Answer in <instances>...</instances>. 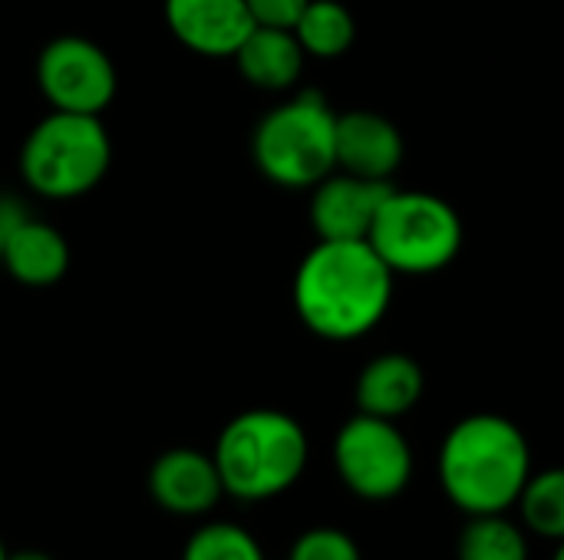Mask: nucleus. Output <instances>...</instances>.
Here are the masks:
<instances>
[{
    "label": "nucleus",
    "instance_id": "obj_1",
    "mask_svg": "<svg viewBox=\"0 0 564 560\" xmlns=\"http://www.w3.org/2000/svg\"><path fill=\"white\" fill-rule=\"evenodd\" d=\"M393 277L370 241H317L294 274V310L321 340H360L387 317Z\"/></svg>",
    "mask_w": 564,
    "mask_h": 560
},
{
    "label": "nucleus",
    "instance_id": "obj_2",
    "mask_svg": "<svg viewBox=\"0 0 564 560\" xmlns=\"http://www.w3.org/2000/svg\"><path fill=\"white\" fill-rule=\"evenodd\" d=\"M532 475L525 432L499 413L459 419L440 446V485L463 515H506Z\"/></svg>",
    "mask_w": 564,
    "mask_h": 560
},
{
    "label": "nucleus",
    "instance_id": "obj_3",
    "mask_svg": "<svg viewBox=\"0 0 564 560\" xmlns=\"http://www.w3.org/2000/svg\"><path fill=\"white\" fill-rule=\"evenodd\" d=\"M225 495L258 505L291 492L311 459L304 426L281 409L238 413L215 442L212 452Z\"/></svg>",
    "mask_w": 564,
    "mask_h": 560
},
{
    "label": "nucleus",
    "instance_id": "obj_4",
    "mask_svg": "<svg viewBox=\"0 0 564 560\" xmlns=\"http://www.w3.org/2000/svg\"><path fill=\"white\" fill-rule=\"evenodd\" d=\"M251 155L268 182L314 188L337 168V112L321 92H297L258 122Z\"/></svg>",
    "mask_w": 564,
    "mask_h": 560
},
{
    "label": "nucleus",
    "instance_id": "obj_5",
    "mask_svg": "<svg viewBox=\"0 0 564 560\" xmlns=\"http://www.w3.org/2000/svg\"><path fill=\"white\" fill-rule=\"evenodd\" d=\"M112 162V142L99 116L53 109L40 119L23 149L20 175L23 182L53 201H69L93 191Z\"/></svg>",
    "mask_w": 564,
    "mask_h": 560
},
{
    "label": "nucleus",
    "instance_id": "obj_6",
    "mask_svg": "<svg viewBox=\"0 0 564 560\" xmlns=\"http://www.w3.org/2000/svg\"><path fill=\"white\" fill-rule=\"evenodd\" d=\"M367 241L397 277H430L459 257L463 218L440 195L393 188L383 198Z\"/></svg>",
    "mask_w": 564,
    "mask_h": 560
},
{
    "label": "nucleus",
    "instance_id": "obj_7",
    "mask_svg": "<svg viewBox=\"0 0 564 560\" xmlns=\"http://www.w3.org/2000/svg\"><path fill=\"white\" fill-rule=\"evenodd\" d=\"M334 469L360 502H393L413 482V446L393 419L357 413L334 436Z\"/></svg>",
    "mask_w": 564,
    "mask_h": 560
},
{
    "label": "nucleus",
    "instance_id": "obj_8",
    "mask_svg": "<svg viewBox=\"0 0 564 560\" xmlns=\"http://www.w3.org/2000/svg\"><path fill=\"white\" fill-rule=\"evenodd\" d=\"M36 83L53 109L102 116L116 96L119 76L99 43L66 33L43 46L36 59Z\"/></svg>",
    "mask_w": 564,
    "mask_h": 560
},
{
    "label": "nucleus",
    "instance_id": "obj_9",
    "mask_svg": "<svg viewBox=\"0 0 564 560\" xmlns=\"http://www.w3.org/2000/svg\"><path fill=\"white\" fill-rule=\"evenodd\" d=\"M393 191V182L360 178L350 172H330L314 185L311 195V224L321 241H367L377 221L383 198Z\"/></svg>",
    "mask_w": 564,
    "mask_h": 560
},
{
    "label": "nucleus",
    "instance_id": "obj_10",
    "mask_svg": "<svg viewBox=\"0 0 564 560\" xmlns=\"http://www.w3.org/2000/svg\"><path fill=\"white\" fill-rule=\"evenodd\" d=\"M149 498L178 518H198L218 508L225 498V485L218 465L208 452L198 449H169L149 465L145 479Z\"/></svg>",
    "mask_w": 564,
    "mask_h": 560
},
{
    "label": "nucleus",
    "instance_id": "obj_11",
    "mask_svg": "<svg viewBox=\"0 0 564 560\" xmlns=\"http://www.w3.org/2000/svg\"><path fill=\"white\" fill-rule=\"evenodd\" d=\"M165 23L198 56H235L258 26L245 0H165Z\"/></svg>",
    "mask_w": 564,
    "mask_h": 560
},
{
    "label": "nucleus",
    "instance_id": "obj_12",
    "mask_svg": "<svg viewBox=\"0 0 564 560\" xmlns=\"http://www.w3.org/2000/svg\"><path fill=\"white\" fill-rule=\"evenodd\" d=\"M400 129L370 109L337 112V172L390 182L403 162Z\"/></svg>",
    "mask_w": 564,
    "mask_h": 560
},
{
    "label": "nucleus",
    "instance_id": "obj_13",
    "mask_svg": "<svg viewBox=\"0 0 564 560\" xmlns=\"http://www.w3.org/2000/svg\"><path fill=\"white\" fill-rule=\"evenodd\" d=\"M423 389H426L423 366L413 356L380 353L360 370L354 399H357V413L397 422L416 409V403L423 399Z\"/></svg>",
    "mask_w": 564,
    "mask_h": 560
},
{
    "label": "nucleus",
    "instance_id": "obj_14",
    "mask_svg": "<svg viewBox=\"0 0 564 560\" xmlns=\"http://www.w3.org/2000/svg\"><path fill=\"white\" fill-rule=\"evenodd\" d=\"M0 261L13 281H20L26 287H50L69 267V244L53 224L26 215L7 234V241L0 248Z\"/></svg>",
    "mask_w": 564,
    "mask_h": 560
},
{
    "label": "nucleus",
    "instance_id": "obj_15",
    "mask_svg": "<svg viewBox=\"0 0 564 560\" xmlns=\"http://www.w3.org/2000/svg\"><path fill=\"white\" fill-rule=\"evenodd\" d=\"M235 59H238L241 76L251 86L268 89V92H281V89H291L301 79L307 53L297 43L294 30H288V26H261L258 23L248 33V40L238 46Z\"/></svg>",
    "mask_w": 564,
    "mask_h": 560
},
{
    "label": "nucleus",
    "instance_id": "obj_16",
    "mask_svg": "<svg viewBox=\"0 0 564 560\" xmlns=\"http://www.w3.org/2000/svg\"><path fill=\"white\" fill-rule=\"evenodd\" d=\"M291 30L304 46V53L317 59H337L357 40L354 13L340 0H311Z\"/></svg>",
    "mask_w": 564,
    "mask_h": 560
},
{
    "label": "nucleus",
    "instance_id": "obj_17",
    "mask_svg": "<svg viewBox=\"0 0 564 560\" xmlns=\"http://www.w3.org/2000/svg\"><path fill=\"white\" fill-rule=\"evenodd\" d=\"M456 560H532L525 528L506 515H473L459 538Z\"/></svg>",
    "mask_w": 564,
    "mask_h": 560
},
{
    "label": "nucleus",
    "instance_id": "obj_18",
    "mask_svg": "<svg viewBox=\"0 0 564 560\" xmlns=\"http://www.w3.org/2000/svg\"><path fill=\"white\" fill-rule=\"evenodd\" d=\"M516 508L532 535L555 545L564 541V465L532 472Z\"/></svg>",
    "mask_w": 564,
    "mask_h": 560
},
{
    "label": "nucleus",
    "instance_id": "obj_19",
    "mask_svg": "<svg viewBox=\"0 0 564 560\" xmlns=\"http://www.w3.org/2000/svg\"><path fill=\"white\" fill-rule=\"evenodd\" d=\"M182 560H268L258 538L231 521H208L192 531Z\"/></svg>",
    "mask_w": 564,
    "mask_h": 560
},
{
    "label": "nucleus",
    "instance_id": "obj_20",
    "mask_svg": "<svg viewBox=\"0 0 564 560\" xmlns=\"http://www.w3.org/2000/svg\"><path fill=\"white\" fill-rule=\"evenodd\" d=\"M288 560H364L360 545L340 528H307L294 538Z\"/></svg>",
    "mask_w": 564,
    "mask_h": 560
},
{
    "label": "nucleus",
    "instance_id": "obj_21",
    "mask_svg": "<svg viewBox=\"0 0 564 560\" xmlns=\"http://www.w3.org/2000/svg\"><path fill=\"white\" fill-rule=\"evenodd\" d=\"M245 3H248L254 23H261V26H288L291 30L297 23L301 10L311 0H245Z\"/></svg>",
    "mask_w": 564,
    "mask_h": 560
},
{
    "label": "nucleus",
    "instance_id": "obj_22",
    "mask_svg": "<svg viewBox=\"0 0 564 560\" xmlns=\"http://www.w3.org/2000/svg\"><path fill=\"white\" fill-rule=\"evenodd\" d=\"M23 218H26V211H23L13 198H0V248H3V241H7V234H10Z\"/></svg>",
    "mask_w": 564,
    "mask_h": 560
},
{
    "label": "nucleus",
    "instance_id": "obj_23",
    "mask_svg": "<svg viewBox=\"0 0 564 560\" xmlns=\"http://www.w3.org/2000/svg\"><path fill=\"white\" fill-rule=\"evenodd\" d=\"M7 560H53L50 554H43V551H33V548H26V551H13Z\"/></svg>",
    "mask_w": 564,
    "mask_h": 560
},
{
    "label": "nucleus",
    "instance_id": "obj_24",
    "mask_svg": "<svg viewBox=\"0 0 564 560\" xmlns=\"http://www.w3.org/2000/svg\"><path fill=\"white\" fill-rule=\"evenodd\" d=\"M552 560H564V541L555 545V554H552Z\"/></svg>",
    "mask_w": 564,
    "mask_h": 560
},
{
    "label": "nucleus",
    "instance_id": "obj_25",
    "mask_svg": "<svg viewBox=\"0 0 564 560\" xmlns=\"http://www.w3.org/2000/svg\"><path fill=\"white\" fill-rule=\"evenodd\" d=\"M10 558V551H7V545H3V538H0V560Z\"/></svg>",
    "mask_w": 564,
    "mask_h": 560
}]
</instances>
